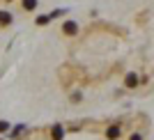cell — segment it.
<instances>
[{"label": "cell", "instance_id": "cell-1", "mask_svg": "<svg viewBox=\"0 0 154 140\" xmlns=\"http://www.w3.org/2000/svg\"><path fill=\"white\" fill-rule=\"evenodd\" d=\"M64 32H67V35H76V23H74V21H67V23H64Z\"/></svg>", "mask_w": 154, "mask_h": 140}, {"label": "cell", "instance_id": "cell-2", "mask_svg": "<svg viewBox=\"0 0 154 140\" xmlns=\"http://www.w3.org/2000/svg\"><path fill=\"white\" fill-rule=\"evenodd\" d=\"M23 7H26V9H35V7H37V0H23Z\"/></svg>", "mask_w": 154, "mask_h": 140}, {"label": "cell", "instance_id": "cell-3", "mask_svg": "<svg viewBox=\"0 0 154 140\" xmlns=\"http://www.w3.org/2000/svg\"><path fill=\"white\" fill-rule=\"evenodd\" d=\"M9 21H12L9 14H7V12H0V23H9Z\"/></svg>", "mask_w": 154, "mask_h": 140}, {"label": "cell", "instance_id": "cell-4", "mask_svg": "<svg viewBox=\"0 0 154 140\" xmlns=\"http://www.w3.org/2000/svg\"><path fill=\"white\" fill-rule=\"evenodd\" d=\"M127 83H129V87H134V85H136V76H134V74H129V76H127Z\"/></svg>", "mask_w": 154, "mask_h": 140}, {"label": "cell", "instance_id": "cell-5", "mask_svg": "<svg viewBox=\"0 0 154 140\" xmlns=\"http://www.w3.org/2000/svg\"><path fill=\"white\" fill-rule=\"evenodd\" d=\"M53 135H55V138H62V129H60V126H55V129H53Z\"/></svg>", "mask_w": 154, "mask_h": 140}, {"label": "cell", "instance_id": "cell-6", "mask_svg": "<svg viewBox=\"0 0 154 140\" xmlns=\"http://www.w3.org/2000/svg\"><path fill=\"white\" fill-rule=\"evenodd\" d=\"M131 140H140V135H134V138H131Z\"/></svg>", "mask_w": 154, "mask_h": 140}]
</instances>
